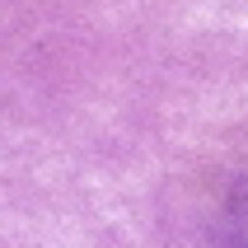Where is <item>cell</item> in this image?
I'll return each instance as SVG.
<instances>
[{"instance_id":"cell-1","label":"cell","mask_w":248,"mask_h":248,"mask_svg":"<svg viewBox=\"0 0 248 248\" xmlns=\"http://www.w3.org/2000/svg\"><path fill=\"white\" fill-rule=\"evenodd\" d=\"M216 248H248V173L225 192L216 211Z\"/></svg>"}]
</instances>
